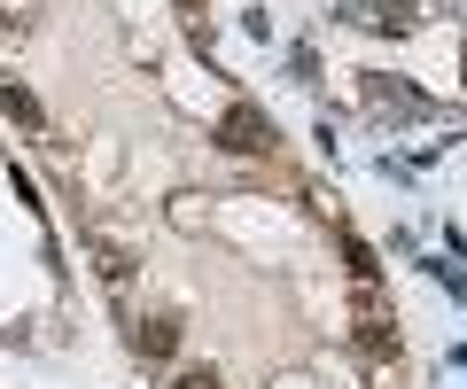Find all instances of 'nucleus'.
I'll return each instance as SVG.
<instances>
[{
    "label": "nucleus",
    "mask_w": 467,
    "mask_h": 389,
    "mask_svg": "<svg viewBox=\"0 0 467 389\" xmlns=\"http://www.w3.org/2000/svg\"><path fill=\"white\" fill-rule=\"evenodd\" d=\"M319 109L367 133L467 118V8L451 0H343L312 55Z\"/></svg>",
    "instance_id": "nucleus-1"
},
{
    "label": "nucleus",
    "mask_w": 467,
    "mask_h": 389,
    "mask_svg": "<svg viewBox=\"0 0 467 389\" xmlns=\"http://www.w3.org/2000/svg\"><path fill=\"white\" fill-rule=\"evenodd\" d=\"M70 335V272L39 219L16 156L0 148V343L8 351H47Z\"/></svg>",
    "instance_id": "nucleus-2"
}]
</instances>
